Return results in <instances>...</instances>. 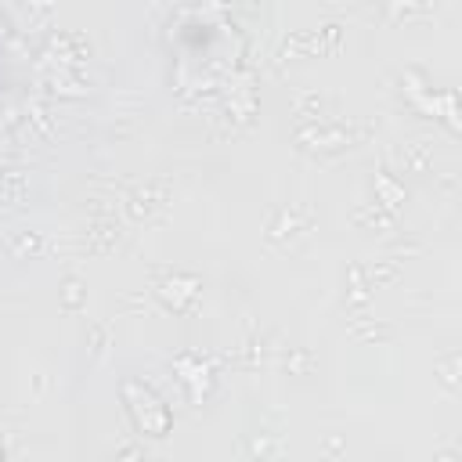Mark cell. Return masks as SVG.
Returning a JSON list of instances; mask_svg holds the SVG:
<instances>
[{"mask_svg": "<svg viewBox=\"0 0 462 462\" xmlns=\"http://www.w3.org/2000/svg\"><path fill=\"white\" fill-rule=\"evenodd\" d=\"M123 393H126V404H130L134 422H137L144 433H152V419H148V415H155V422H162V426L170 430V408H166V404H162L148 386L126 383V386H123Z\"/></svg>", "mask_w": 462, "mask_h": 462, "instance_id": "cell-1", "label": "cell"}, {"mask_svg": "<svg viewBox=\"0 0 462 462\" xmlns=\"http://www.w3.org/2000/svg\"><path fill=\"white\" fill-rule=\"evenodd\" d=\"M0 462H4V451H0Z\"/></svg>", "mask_w": 462, "mask_h": 462, "instance_id": "cell-2", "label": "cell"}]
</instances>
